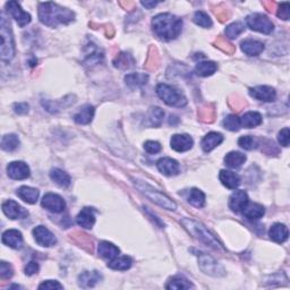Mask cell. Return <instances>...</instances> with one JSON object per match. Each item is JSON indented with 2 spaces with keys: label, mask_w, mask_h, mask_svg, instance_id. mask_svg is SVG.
Wrapping results in <instances>:
<instances>
[{
  "label": "cell",
  "mask_w": 290,
  "mask_h": 290,
  "mask_svg": "<svg viewBox=\"0 0 290 290\" xmlns=\"http://www.w3.org/2000/svg\"><path fill=\"white\" fill-rule=\"evenodd\" d=\"M39 289H45V290L63 289V286L56 280H47V281H43L40 286H39Z\"/></svg>",
  "instance_id": "48"
},
{
  "label": "cell",
  "mask_w": 290,
  "mask_h": 290,
  "mask_svg": "<svg viewBox=\"0 0 290 290\" xmlns=\"http://www.w3.org/2000/svg\"><path fill=\"white\" fill-rule=\"evenodd\" d=\"M218 66L213 61H200L195 67V73L201 77H207L213 75Z\"/></svg>",
  "instance_id": "32"
},
{
  "label": "cell",
  "mask_w": 290,
  "mask_h": 290,
  "mask_svg": "<svg viewBox=\"0 0 290 290\" xmlns=\"http://www.w3.org/2000/svg\"><path fill=\"white\" fill-rule=\"evenodd\" d=\"M6 10L11 17H13L15 21H16L17 24L21 26V28H24L31 22V15L25 13L24 10L22 9L21 5L17 1H9L6 3Z\"/></svg>",
  "instance_id": "8"
},
{
  "label": "cell",
  "mask_w": 290,
  "mask_h": 290,
  "mask_svg": "<svg viewBox=\"0 0 290 290\" xmlns=\"http://www.w3.org/2000/svg\"><path fill=\"white\" fill-rule=\"evenodd\" d=\"M77 225L85 229H91L95 223L94 210L91 207H84L76 218Z\"/></svg>",
  "instance_id": "20"
},
{
  "label": "cell",
  "mask_w": 290,
  "mask_h": 290,
  "mask_svg": "<svg viewBox=\"0 0 290 290\" xmlns=\"http://www.w3.org/2000/svg\"><path fill=\"white\" fill-rule=\"evenodd\" d=\"M157 94L166 104L170 107L181 108L185 107L187 100L185 95L178 90V88L171 86V85L161 83L157 86Z\"/></svg>",
  "instance_id": "6"
},
{
  "label": "cell",
  "mask_w": 290,
  "mask_h": 290,
  "mask_svg": "<svg viewBox=\"0 0 290 290\" xmlns=\"http://www.w3.org/2000/svg\"><path fill=\"white\" fill-rule=\"evenodd\" d=\"M164 117H165V111L162 110L161 108L159 107L151 108L149 116H148L150 126H153V127L160 126L162 121H164Z\"/></svg>",
  "instance_id": "38"
},
{
  "label": "cell",
  "mask_w": 290,
  "mask_h": 290,
  "mask_svg": "<svg viewBox=\"0 0 290 290\" xmlns=\"http://www.w3.org/2000/svg\"><path fill=\"white\" fill-rule=\"evenodd\" d=\"M222 125L228 130L237 131L242 127L241 118H238L236 115H229L228 117L225 118V121H223Z\"/></svg>",
  "instance_id": "39"
},
{
  "label": "cell",
  "mask_w": 290,
  "mask_h": 290,
  "mask_svg": "<svg viewBox=\"0 0 290 290\" xmlns=\"http://www.w3.org/2000/svg\"><path fill=\"white\" fill-rule=\"evenodd\" d=\"M246 24L250 30L264 34L272 33V31L274 30V25L271 19L265 15L258 13L249 15L246 17Z\"/></svg>",
  "instance_id": "7"
},
{
  "label": "cell",
  "mask_w": 290,
  "mask_h": 290,
  "mask_svg": "<svg viewBox=\"0 0 290 290\" xmlns=\"http://www.w3.org/2000/svg\"><path fill=\"white\" fill-rule=\"evenodd\" d=\"M42 207L47 208L48 211L53 212V213H60L66 208V202L61 196L53 193H48L43 196L41 201Z\"/></svg>",
  "instance_id": "9"
},
{
  "label": "cell",
  "mask_w": 290,
  "mask_h": 290,
  "mask_svg": "<svg viewBox=\"0 0 290 290\" xmlns=\"http://www.w3.org/2000/svg\"><path fill=\"white\" fill-rule=\"evenodd\" d=\"M269 236L273 242L278 244L285 243L289 236L288 228L285 225H282V223H274L269 231Z\"/></svg>",
  "instance_id": "24"
},
{
  "label": "cell",
  "mask_w": 290,
  "mask_h": 290,
  "mask_svg": "<svg viewBox=\"0 0 290 290\" xmlns=\"http://www.w3.org/2000/svg\"><path fill=\"white\" fill-rule=\"evenodd\" d=\"M188 202L195 207H203L206 204V195L197 188H192L188 193Z\"/></svg>",
  "instance_id": "35"
},
{
  "label": "cell",
  "mask_w": 290,
  "mask_h": 290,
  "mask_svg": "<svg viewBox=\"0 0 290 290\" xmlns=\"http://www.w3.org/2000/svg\"><path fill=\"white\" fill-rule=\"evenodd\" d=\"M102 276L98 271H85L79 276V285L81 288H93L98 282L101 281Z\"/></svg>",
  "instance_id": "19"
},
{
  "label": "cell",
  "mask_w": 290,
  "mask_h": 290,
  "mask_svg": "<svg viewBox=\"0 0 290 290\" xmlns=\"http://www.w3.org/2000/svg\"><path fill=\"white\" fill-rule=\"evenodd\" d=\"M17 196L26 203L34 204L37 203V201L39 199V191L37 188L33 187L22 186L17 189Z\"/></svg>",
  "instance_id": "28"
},
{
  "label": "cell",
  "mask_w": 290,
  "mask_h": 290,
  "mask_svg": "<svg viewBox=\"0 0 290 290\" xmlns=\"http://www.w3.org/2000/svg\"><path fill=\"white\" fill-rule=\"evenodd\" d=\"M278 141H279L280 144L282 146H285V148H287L289 145V141H290V130L289 128H286L281 129L279 131V135H278Z\"/></svg>",
  "instance_id": "47"
},
{
  "label": "cell",
  "mask_w": 290,
  "mask_h": 290,
  "mask_svg": "<svg viewBox=\"0 0 290 290\" xmlns=\"http://www.w3.org/2000/svg\"><path fill=\"white\" fill-rule=\"evenodd\" d=\"M15 113H17L19 115L22 114H26L29 111V104L28 103H16L14 106Z\"/></svg>",
  "instance_id": "50"
},
{
  "label": "cell",
  "mask_w": 290,
  "mask_h": 290,
  "mask_svg": "<svg viewBox=\"0 0 290 290\" xmlns=\"http://www.w3.org/2000/svg\"><path fill=\"white\" fill-rule=\"evenodd\" d=\"M278 17L284 19V21H288L290 15V5L289 2H281V5L278 8Z\"/></svg>",
  "instance_id": "45"
},
{
  "label": "cell",
  "mask_w": 290,
  "mask_h": 290,
  "mask_svg": "<svg viewBox=\"0 0 290 290\" xmlns=\"http://www.w3.org/2000/svg\"><path fill=\"white\" fill-rule=\"evenodd\" d=\"M249 202V195L245 191H236L233 193V195L230 196L229 201V207L231 211L236 212V213H239L244 210V207L247 206V203Z\"/></svg>",
  "instance_id": "17"
},
{
  "label": "cell",
  "mask_w": 290,
  "mask_h": 290,
  "mask_svg": "<svg viewBox=\"0 0 290 290\" xmlns=\"http://www.w3.org/2000/svg\"><path fill=\"white\" fill-rule=\"evenodd\" d=\"M114 64L118 68H129L134 65V59L128 53H121L116 58Z\"/></svg>",
  "instance_id": "41"
},
{
  "label": "cell",
  "mask_w": 290,
  "mask_h": 290,
  "mask_svg": "<svg viewBox=\"0 0 290 290\" xmlns=\"http://www.w3.org/2000/svg\"><path fill=\"white\" fill-rule=\"evenodd\" d=\"M256 144L254 138L252 136H242L238 140V145L244 150H253Z\"/></svg>",
  "instance_id": "44"
},
{
  "label": "cell",
  "mask_w": 290,
  "mask_h": 290,
  "mask_svg": "<svg viewBox=\"0 0 290 290\" xmlns=\"http://www.w3.org/2000/svg\"><path fill=\"white\" fill-rule=\"evenodd\" d=\"M135 186L140 189V192L143 193L149 200L158 204V206H160L161 207L166 208V210L175 211L177 208V204L173 202L171 199H169V197L167 195H165L164 193L154 189L152 186H150V185L145 184L144 181L135 180Z\"/></svg>",
  "instance_id": "4"
},
{
  "label": "cell",
  "mask_w": 290,
  "mask_h": 290,
  "mask_svg": "<svg viewBox=\"0 0 290 290\" xmlns=\"http://www.w3.org/2000/svg\"><path fill=\"white\" fill-rule=\"evenodd\" d=\"M19 146V138L15 134H7L1 140V149L7 152H13Z\"/></svg>",
  "instance_id": "37"
},
{
  "label": "cell",
  "mask_w": 290,
  "mask_h": 290,
  "mask_svg": "<svg viewBox=\"0 0 290 290\" xmlns=\"http://www.w3.org/2000/svg\"><path fill=\"white\" fill-rule=\"evenodd\" d=\"M0 36H1V60L9 61L15 55V43L14 37L11 33L10 24L7 21L5 15L0 16Z\"/></svg>",
  "instance_id": "5"
},
{
  "label": "cell",
  "mask_w": 290,
  "mask_h": 290,
  "mask_svg": "<svg viewBox=\"0 0 290 290\" xmlns=\"http://www.w3.org/2000/svg\"><path fill=\"white\" fill-rule=\"evenodd\" d=\"M245 30V26H244L242 23H233V24L228 25L226 29V34L229 39H236L239 34H242Z\"/></svg>",
  "instance_id": "42"
},
{
  "label": "cell",
  "mask_w": 290,
  "mask_h": 290,
  "mask_svg": "<svg viewBox=\"0 0 290 290\" xmlns=\"http://www.w3.org/2000/svg\"><path fill=\"white\" fill-rule=\"evenodd\" d=\"M242 212L247 219L258 220V219H261L263 215H264L265 210H264V207H263V206H261V204L249 202L247 203V206L244 207V210Z\"/></svg>",
  "instance_id": "27"
},
{
  "label": "cell",
  "mask_w": 290,
  "mask_h": 290,
  "mask_svg": "<svg viewBox=\"0 0 290 290\" xmlns=\"http://www.w3.org/2000/svg\"><path fill=\"white\" fill-rule=\"evenodd\" d=\"M2 244L6 246H9L10 249H19L23 246V236L21 231L16 229H9L2 234L1 237Z\"/></svg>",
  "instance_id": "16"
},
{
  "label": "cell",
  "mask_w": 290,
  "mask_h": 290,
  "mask_svg": "<svg viewBox=\"0 0 290 290\" xmlns=\"http://www.w3.org/2000/svg\"><path fill=\"white\" fill-rule=\"evenodd\" d=\"M194 22L199 26H202L204 29H208L212 26V21L210 16L207 13H204L202 10L196 11L194 14Z\"/></svg>",
  "instance_id": "40"
},
{
  "label": "cell",
  "mask_w": 290,
  "mask_h": 290,
  "mask_svg": "<svg viewBox=\"0 0 290 290\" xmlns=\"http://www.w3.org/2000/svg\"><path fill=\"white\" fill-rule=\"evenodd\" d=\"M242 126L246 127V128H253V127H256L262 124V116L261 114L256 113V111H249V113H246L243 115L241 118Z\"/></svg>",
  "instance_id": "31"
},
{
  "label": "cell",
  "mask_w": 290,
  "mask_h": 290,
  "mask_svg": "<svg viewBox=\"0 0 290 290\" xmlns=\"http://www.w3.org/2000/svg\"><path fill=\"white\" fill-rule=\"evenodd\" d=\"M152 29L156 36L161 40L170 41L181 33L183 21L172 14H159L152 19Z\"/></svg>",
  "instance_id": "2"
},
{
  "label": "cell",
  "mask_w": 290,
  "mask_h": 290,
  "mask_svg": "<svg viewBox=\"0 0 290 290\" xmlns=\"http://www.w3.org/2000/svg\"><path fill=\"white\" fill-rule=\"evenodd\" d=\"M2 212L11 220L23 219L29 215V212L24 207H22L18 203L11 200H8L2 203Z\"/></svg>",
  "instance_id": "13"
},
{
  "label": "cell",
  "mask_w": 290,
  "mask_h": 290,
  "mask_svg": "<svg viewBox=\"0 0 290 290\" xmlns=\"http://www.w3.org/2000/svg\"><path fill=\"white\" fill-rule=\"evenodd\" d=\"M33 236L36 242L40 246L43 247H51L56 245L57 238L55 237L51 231H50L47 227L44 226H38L33 229Z\"/></svg>",
  "instance_id": "10"
},
{
  "label": "cell",
  "mask_w": 290,
  "mask_h": 290,
  "mask_svg": "<svg viewBox=\"0 0 290 290\" xmlns=\"http://www.w3.org/2000/svg\"><path fill=\"white\" fill-rule=\"evenodd\" d=\"M158 3L159 2H157V1H151V2H149V1H142V5L144 6V7H146V8L148 9H151V8H153V7H156Z\"/></svg>",
  "instance_id": "51"
},
{
  "label": "cell",
  "mask_w": 290,
  "mask_h": 290,
  "mask_svg": "<svg viewBox=\"0 0 290 290\" xmlns=\"http://www.w3.org/2000/svg\"><path fill=\"white\" fill-rule=\"evenodd\" d=\"M39 18L42 24L49 28H57L74 22L75 14L55 2H41L39 3Z\"/></svg>",
  "instance_id": "1"
},
{
  "label": "cell",
  "mask_w": 290,
  "mask_h": 290,
  "mask_svg": "<svg viewBox=\"0 0 290 290\" xmlns=\"http://www.w3.org/2000/svg\"><path fill=\"white\" fill-rule=\"evenodd\" d=\"M193 144H194V141L187 134H176L170 140L171 149L176 152H186L193 148Z\"/></svg>",
  "instance_id": "14"
},
{
  "label": "cell",
  "mask_w": 290,
  "mask_h": 290,
  "mask_svg": "<svg viewBox=\"0 0 290 290\" xmlns=\"http://www.w3.org/2000/svg\"><path fill=\"white\" fill-rule=\"evenodd\" d=\"M94 107L91 106V104H85L81 109L79 113H76L74 116L75 123L80 124V125H87L92 122V119L94 117Z\"/></svg>",
  "instance_id": "23"
},
{
  "label": "cell",
  "mask_w": 290,
  "mask_h": 290,
  "mask_svg": "<svg viewBox=\"0 0 290 290\" xmlns=\"http://www.w3.org/2000/svg\"><path fill=\"white\" fill-rule=\"evenodd\" d=\"M246 161V156L241 152H233L228 153L225 158V164L230 168H238Z\"/></svg>",
  "instance_id": "34"
},
{
  "label": "cell",
  "mask_w": 290,
  "mask_h": 290,
  "mask_svg": "<svg viewBox=\"0 0 290 290\" xmlns=\"http://www.w3.org/2000/svg\"><path fill=\"white\" fill-rule=\"evenodd\" d=\"M219 179L223 186L229 189H236L241 185V177L236 172L229 171V170H221L219 173Z\"/></svg>",
  "instance_id": "21"
},
{
  "label": "cell",
  "mask_w": 290,
  "mask_h": 290,
  "mask_svg": "<svg viewBox=\"0 0 290 290\" xmlns=\"http://www.w3.org/2000/svg\"><path fill=\"white\" fill-rule=\"evenodd\" d=\"M13 266H11L9 263H7L5 261L0 263V277H1V279H9V278L13 277Z\"/></svg>",
  "instance_id": "43"
},
{
  "label": "cell",
  "mask_w": 290,
  "mask_h": 290,
  "mask_svg": "<svg viewBox=\"0 0 290 290\" xmlns=\"http://www.w3.org/2000/svg\"><path fill=\"white\" fill-rule=\"evenodd\" d=\"M131 264H133V260L129 256H117L108 263V268L118 270V271H125L130 268Z\"/></svg>",
  "instance_id": "33"
},
{
  "label": "cell",
  "mask_w": 290,
  "mask_h": 290,
  "mask_svg": "<svg viewBox=\"0 0 290 290\" xmlns=\"http://www.w3.org/2000/svg\"><path fill=\"white\" fill-rule=\"evenodd\" d=\"M241 48L243 50V52H245L247 56H258L263 52V50H264L265 47L263 42L249 39V40L242 42Z\"/></svg>",
  "instance_id": "22"
},
{
  "label": "cell",
  "mask_w": 290,
  "mask_h": 290,
  "mask_svg": "<svg viewBox=\"0 0 290 290\" xmlns=\"http://www.w3.org/2000/svg\"><path fill=\"white\" fill-rule=\"evenodd\" d=\"M39 269H40V266H39V263L38 262H30L28 263V265L25 266L24 271L26 276H33V274H36L39 272Z\"/></svg>",
  "instance_id": "49"
},
{
  "label": "cell",
  "mask_w": 290,
  "mask_h": 290,
  "mask_svg": "<svg viewBox=\"0 0 290 290\" xmlns=\"http://www.w3.org/2000/svg\"><path fill=\"white\" fill-rule=\"evenodd\" d=\"M249 95L252 98L262 102H272L277 96V92L273 87L268 85H260V86L252 87L249 90Z\"/></svg>",
  "instance_id": "12"
},
{
  "label": "cell",
  "mask_w": 290,
  "mask_h": 290,
  "mask_svg": "<svg viewBox=\"0 0 290 290\" xmlns=\"http://www.w3.org/2000/svg\"><path fill=\"white\" fill-rule=\"evenodd\" d=\"M157 167L166 176H176L179 172V164L171 158H162L157 162Z\"/></svg>",
  "instance_id": "18"
},
{
  "label": "cell",
  "mask_w": 290,
  "mask_h": 290,
  "mask_svg": "<svg viewBox=\"0 0 290 290\" xmlns=\"http://www.w3.org/2000/svg\"><path fill=\"white\" fill-rule=\"evenodd\" d=\"M7 173L15 180H23L30 177L29 166L23 161H13L7 166Z\"/></svg>",
  "instance_id": "11"
},
{
  "label": "cell",
  "mask_w": 290,
  "mask_h": 290,
  "mask_svg": "<svg viewBox=\"0 0 290 290\" xmlns=\"http://www.w3.org/2000/svg\"><path fill=\"white\" fill-rule=\"evenodd\" d=\"M50 178H51L58 186L60 187H68L72 183L71 177H69L68 173L59 168H55L51 170V172H50Z\"/></svg>",
  "instance_id": "30"
},
{
  "label": "cell",
  "mask_w": 290,
  "mask_h": 290,
  "mask_svg": "<svg viewBox=\"0 0 290 290\" xmlns=\"http://www.w3.org/2000/svg\"><path fill=\"white\" fill-rule=\"evenodd\" d=\"M181 223H183L185 229H186L188 233L193 236V237L196 238L197 241L202 242L203 244H206V245L210 246L216 250L223 249L222 245L218 242V239H216L206 227L195 221V220L184 219L181 220Z\"/></svg>",
  "instance_id": "3"
},
{
  "label": "cell",
  "mask_w": 290,
  "mask_h": 290,
  "mask_svg": "<svg viewBox=\"0 0 290 290\" xmlns=\"http://www.w3.org/2000/svg\"><path fill=\"white\" fill-rule=\"evenodd\" d=\"M161 149L162 148H161L160 143L156 142V141H148V142H145V144H144V150L150 154L159 153Z\"/></svg>",
  "instance_id": "46"
},
{
  "label": "cell",
  "mask_w": 290,
  "mask_h": 290,
  "mask_svg": "<svg viewBox=\"0 0 290 290\" xmlns=\"http://www.w3.org/2000/svg\"><path fill=\"white\" fill-rule=\"evenodd\" d=\"M149 81V76L143 73H131L125 76V82L131 88L141 87L143 85H145Z\"/></svg>",
  "instance_id": "29"
},
{
  "label": "cell",
  "mask_w": 290,
  "mask_h": 290,
  "mask_svg": "<svg viewBox=\"0 0 290 290\" xmlns=\"http://www.w3.org/2000/svg\"><path fill=\"white\" fill-rule=\"evenodd\" d=\"M166 288L167 289H191V288H194V286H193L187 279H185L184 277L177 276V277H172L171 279L168 281V284L166 285Z\"/></svg>",
  "instance_id": "36"
},
{
  "label": "cell",
  "mask_w": 290,
  "mask_h": 290,
  "mask_svg": "<svg viewBox=\"0 0 290 290\" xmlns=\"http://www.w3.org/2000/svg\"><path fill=\"white\" fill-rule=\"evenodd\" d=\"M98 252L100 254V256L106 258V260H114L119 255V249L117 246H115L114 244H111L109 242H101L99 244L98 247Z\"/></svg>",
  "instance_id": "26"
},
{
  "label": "cell",
  "mask_w": 290,
  "mask_h": 290,
  "mask_svg": "<svg viewBox=\"0 0 290 290\" xmlns=\"http://www.w3.org/2000/svg\"><path fill=\"white\" fill-rule=\"evenodd\" d=\"M200 254H201L200 255L201 269H202L207 274H210V276H221V273L219 272H223V270L221 266L218 264V262L207 254L204 253H200Z\"/></svg>",
  "instance_id": "15"
},
{
  "label": "cell",
  "mask_w": 290,
  "mask_h": 290,
  "mask_svg": "<svg viewBox=\"0 0 290 290\" xmlns=\"http://www.w3.org/2000/svg\"><path fill=\"white\" fill-rule=\"evenodd\" d=\"M223 141V136L220 133H208L207 135L203 137L202 140V149L204 152H211L212 150L215 149L216 146H219Z\"/></svg>",
  "instance_id": "25"
}]
</instances>
